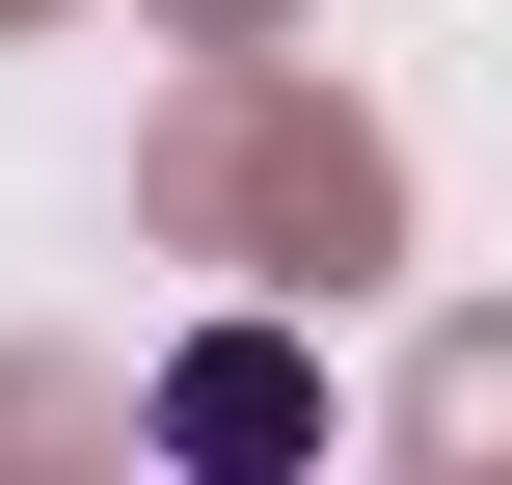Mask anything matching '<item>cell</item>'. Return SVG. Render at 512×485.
I'll use <instances>...</instances> for the list:
<instances>
[{
	"instance_id": "1",
	"label": "cell",
	"mask_w": 512,
	"mask_h": 485,
	"mask_svg": "<svg viewBox=\"0 0 512 485\" xmlns=\"http://www.w3.org/2000/svg\"><path fill=\"white\" fill-rule=\"evenodd\" d=\"M135 216H162V243H216V270H378V243H405V162L351 135V81L216 54V81L135 135Z\"/></svg>"
},
{
	"instance_id": "4",
	"label": "cell",
	"mask_w": 512,
	"mask_h": 485,
	"mask_svg": "<svg viewBox=\"0 0 512 485\" xmlns=\"http://www.w3.org/2000/svg\"><path fill=\"white\" fill-rule=\"evenodd\" d=\"M189 27H216V54H270V27H297V0H189Z\"/></svg>"
},
{
	"instance_id": "3",
	"label": "cell",
	"mask_w": 512,
	"mask_h": 485,
	"mask_svg": "<svg viewBox=\"0 0 512 485\" xmlns=\"http://www.w3.org/2000/svg\"><path fill=\"white\" fill-rule=\"evenodd\" d=\"M512 432V324H459V351H432V459H486Z\"/></svg>"
},
{
	"instance_id": "5",
	"label": "cell",
	"mask_w": 512,
	"mask_h": 485,
	"mask_svg": "<svg viewBox=\"0 0 512 485\" xmlns=\"http://www.w3.org/2000/svg\"><path fill=\"white\" fill-rule=\"evenodd\" d=\"M0 27H27V0H0Z\"/></svg>"
},
{
	"instance_id": "2",
	"label": "cell",
	"mask_w": 512,
	"mask_h": 485,
	"mask_svg": "<svg viewBox=\"0 0 512 485\" xmlns=\"http://www.w3.org/2000/svg\"><path fill=\"white\" fill-rule=\"evenodd\" d=\"M162 459H324V378H297L270 324H216V351L162 378Z\"/></svg>"
}]
</instances>
